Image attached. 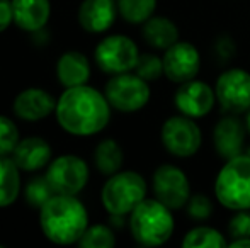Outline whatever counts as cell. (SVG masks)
Here are the masks:
<instances>
[{"instance_id":"6da1fadb","label":"cell","mask_w":250,"mask_h":248,"mask_svg":"<svg viewBox=\"0 0 250 248\" xmlns=\"http://www.w3.org/2000/svg\"><path fill=\"white\" fill-rule=\"evenodd\" d=\"M56 121L75 136L97 134L111 119L107 97L89 85L68 87L56 100Z\"/></svg>"},{"instance_id":"7a4b0ae2","label":"cell","mask_w":250,"mask_h":248,"mask_svg":"<svg viewBox=\"0 0 250 248\" xmlns=\"http://www.w3.org/2000/svg\"><path fill=\"white\" fill-rule=\"evenodd\" d=\"M40 211V223L44 236L58 245L79 243L89 228L87 209L75 195L55 194Z\"/></svg>"},{"instance_id":"3957f363","label":"cell","mask_w":250,"mask_h":248,"mask_svg":"<svg viewBox=\"0 0 250 248\" xmlns=\"http://www.w3.org/2000/svg\"><path fill=\"white\" fill-rule=\"evenodd\" d=\"M172 209L162 204L158 199H143L129 214V229L140 245H164L174 235Z\"/></svg>"},{"instance_id":"277c9868","label":"cell","mask_w":250,"mask_h":248,"mask_svg":"<svg viewBox=\"0 0 250 248\" xmlns=\"http://www.w3.org/2000/svg\"><path fill=\"white\" fill-rule=\"evenodd\" d=\"M214 195L230 211L250 209V155L227 160L214 180Z\"/></svg>"},{"instance_id":"5b68a950","label":"cell","mask_w":250,"mask_h":248,"mask_svg":"<svg viewBox=\"0 0 250 248\" xmlns=\"http://www.w3.org/2000/svg\"><path fill=\"white\" fill-rule=\"evenodd\" d=\"M143 199H146V182L133 170H119L109 175L101 192L102 206L109 214H131Z\"/></svg>"},{"instance_id":"8992f818","label":"cell","mask_w":250,"mask_h":248,"mask_svg":"<svg viewBox=\"0 0 250 248\" xmlns=\"http://www.w3.org/2000/svg\"><path fill=\"white\" fill-rule=\"evenodd\" d=\"M150 85L140 75L118 73L105 85V97L111 107L121 113H136L150 100Z\"/></svg>"},{"instance_id":"52a82bcc","label":"cell","mask_w":250,"mask_h":248,"mask_svg":"<svg viewBox=\"0 0 250 248\" xmlns=\"http://www.w3.org/2000/svg\"><path fill=\"white\" fill-rule=\"evenodd\" d=\"M97 66L104 73L118 75L135 70L140 58V51L136 43L128 36L112 34L107 36L97 44L94 53Z\"/></svg>"},{"instance_id":"ba28073f","label":"cell","mask_w":250,"mask_h":248,"mask_svg":"<svg viewBox=\"0 0 250 248\" xmlns=\"http://www.w3.org/2000/svg\"><path fill=\"white\" fill-rule=\"evenodd\" d=\"M160 139L170 155L177 158H189L199 152L203 133L192 117L181 114L165 121L160 131Z\"/></svg>"},{"instance_id":"9c48e42d","label":"cell","mask_w":250,"mask_h":248,"mask_svg":"<svg viewBox=\"0 0 250 248\" xmlns=\"http://www.w3.org/2000/svg\"><path fill=\"white\" fill-rule=\"evenodd\" d=\"M151 186H153L155 199H158L172 211L186 208L191 197V184L188 175L184 173V170L170 163L157 167L151 177Z\"/></svg>"},{"instance_id":"30bf717a","label":"cell","mask_w":250,"mask_h":248,"mask_svg":"<svg viewBox=\"0 0 250 248\" xmlns=\"http://www.w3.org/2000/svg\"><path fill=\"white\" fill-rule=\"evenodd\" d=\"M216 100L230 114H242L250 109V73L244 68L223 72L214 85Z\"/></svg>"},{"instance_id":"8fae6325","label":"cell","mask_w":250,"mask_h":248,"mask_svg":"<svg viewBox=\"0 0 250 248\" xmlns=\"http://www.w3.org/2000/svg\"><path fill=\"white\" fill-rule=\"evenodd\" d=\"M46 179L55 194L75 195L87 186L89 167L75 155H63L48 165Z\"/></svg>"},{"instance_id":"7c38bea8","label":"cell","mask_w":250,"mask_h":248,"mask_svg":"<svg viewBox=\"0 0 250 248\" xmlns=\"http://www.w3.org/2000/svg\"><path fill=\"white\" fill-rule=\"evenodd\" d=\"M164 75L174 83H184L196 78L201 68V55L198 48L189 41H177L165 50Z\"/></svg>"},{"instance_id":"4fadbf2b","label":"cell","mask_w":250,"mask_h":248,"mask_svg":"<svg viewBox=\"0 0 250 248\" xmlns=\"http://www.w3.org/2000/svg\"><path fill=\"white\" fill-rule=\"evenodd\" d=\"M214 102H216V92L213 87L196 78L179 83V89L175 90L174 95V104L179 113L192 119H199L209 114Z\"/></svg>"},{"instance_id":"5bb4252c","label":"cell","mask_w":250,"mask_h":248,"mask_svg":"<svg viewBox=\"0 0 250 248\" xmlns=\"http://www.w3.org/2000/svg\"><path fill=\"white\" fill-rule=\"evenodd\" d=\"M245 131H247V126H244L238 117H221L213 129V143L218 155L225 160L242 155L244 153Z\"/></svg>"},{"instance_id":"9a60e30c","label":"cell","mask_w":250,"mask_h":248,"mask_svg":"<svg viewBox=\"0 0 250 248\" xmlns=\"http://www.w3.org/2000/svg\"><path fill=\"white\" fill-rule=\"evenodd\" d=\"M118 12L116 0H83L79 9V22L87 33L99 34L114 24Z\"/></svg>"},{"instance_id":"2e32d148","label":"cell","mask_w":250,"mask_h":248,"mask_svg":"<svg viewBox=\"0 0 250 248\" xmlns=\"http://www.w3.org/2000/svg\"><path fill=\"white\" fill-rule=\"evenodd\" d=\"M56 109V100L43 89H26L14 100V113L24 121H41Z\"/></svg>"},{"instance_id":"e0dca14e","label":"cell","mask_w":250,"mask_h":248,"mask_svg":"<svg viewBox=\"0 0 250 248\" xmlns=\"http://www.w3.org/2000/svg\"><path fill=\"white\" fill-rule=\"evenodd\" d=\"M53 150L43 138L31 136L17 143L12 152V160L24 172H36L43 167L50 165Z\"/></svg>"},{"instance_id":"ac0fdd59","label":"cell","mask_w":250,"mask_h":248,"mask_svg":"<svg viewBox=\"0 0 250 248\" xmlns=\"http://www.w3.org/2000/svg\"><path fill=\"white\" fill-rule=\"evenodd\" d=\"M14 22L29 33L44 29L51 14L50 0H12Z\"/></svg>"},{"instance_id":"d6986e66","label":"cell","mask_w":250,"mask_h":248,"mask_svg":"<svg viewBox=\"0 0 250 248\" xmlns=\"http://www.w3.org/2000/svg\"><path fill=\"white\" fill-rule=\"evenodd\" d=\"M56 75L65 89L85 85L90 78V63L87 57L79 51H68L62 55L56 63Z\"/></svg>"},{"instance_id":"ffe728a7","label":"cell","mask_w":250,"mask_h":248,"mask_svg":"<svg viewBox=\"0 0 250 248\" xmlns=\"http://www.w3.org/2000/svg\"><path fill=\"white\" fill-rule=\"evenodd\" d=\"M143 38L150 46L165 51L179 41V29L168 17L151 16L143 22Z\"/></svg>"},{"instance_id":"44dd1931","label":"cell","mask_w":250,"mask_h":248,"mask_svg":"<svg viewBox=\"0 0 250 248\" xmlns=\"http://www.w3.org/2000/svg\"><path fill=\"white\" fill-rule=\"evenodd\" d=\"M21 169L7 156H0V208L10 206L21 191Z\"/></svg>"},{"instance_id":"7402d4cb","label":"cell","mask_w":250,"mask_h":248,"mask_svg":"<svg viewBox=\"0 0 250 248\" xmlns=\"http://www.w3.org/2000/svg\"><path fill=\"white\" fill-rule=\"evenodd\" d=\"M123 162H125V153L114 139H102L97 145L94 163L102 175H114L121 170Z\"/></svg>"},{"instance_id":"603a6c76","label":"cell","mask_w":250,"mask_h":248,"mask_svg":"<svg viewBox=\"0 0 250 248\" xmlns=\"http://www.w3.org/2000/svg\"><path fill=\"white\" fill-rule=\"evenodd\" d=\"M182 247L186 248H225L228 242L218 229L211 226H196L186 233L182 240Z\"/></svg>"},{"instance_id":"cb8c5ba5","label":"cell","mask_w":250,"mask_h":248,"mask_svg":"<svg viewBox=\"0 0 250 248\" xmlns=\"http://www.w3.org/2000/svg\"><path fill=\"white\" fill-rule=\"evenodd\" d=\"M121 17L129 24H143L153 16L157 0H116Z\"/></svg>"},{"instance_id":"d4e9b609","label":"cell","mask_w":250,"mask_h":248,"mask_svg":"<svg viewBox=\"0 0 250 248\" xmlns=\"http://www.w3.org/2000/svg\"><path fill=\"white\" fill-rule=\"evenodd\" d=\"M79 245L83 248H112L116 245L114 231L105 225L89 226L79 240Z\"/></svg>"},{"instance_id":"484cf974","label":"cell","mask_w":250,"mask_h":248,"mask_svg":"<svg viewBox=\"0 0 250 248\" xmlns=\"http://www.w3.org/2000/svg\"><path fill=\"white\" fill-rule=\"evenodd\" d=\"M55 195V191L48 182L46 175L44 177H34L27 182L26 186V201L31 208L41 209L48 201Z\"/></svg>"},{"instance_id":"4316f807","label":"cell","mask_w":250,"mask_h":248,"mask_svg":"<svg viewBox=\"0 0 250 248\" xmlns=\"http://www.w3.org/2000/svg\"><path fill=\"white\" fill-rule=\"evenodd\" d=\"M135 72L136 75H140L146 82H153V80L160 78L164 75V60L151 53L140 55L138 63L135 66Z\"/></svg>"},{"instance_id":"83f0119b","label":"cell","mask_w":250,"mask_h":248,"mask_svg":"<svg viewBox=\"0 0 250 248\" xmlns=\"http://www.w3.org/2000/svg\"><path fill=\"white\" fill-rule=\"evenodd\" d=\"M19 143V129L10 117L0 116V156H7Z\"/></svg>"},{"instance_id":"f1b7e54d","label":"cell","mask_w":250,"mask_h":248,"mask_svg":"<svg viewBox=\"0 0 250 248\" xmlns=\"http://www.w3.org/2000/svg\"><path fill=\"white\" fill-rule=\"evenodd\" d=\"M186 209H188V214L191 216L196 221H204L208 219L211 214H213V202L209 201V197L204 194H194L189 197L188 204H186Z\"/></svg>"},{"instance_id":"f546056e","label":"cell","mask_w":250,"mask_h":248,"mask_svg":"<svg viewBox=\"0 0 250 248\" xmlns=\"http://www.w3.org/2000/svg\"><path fill=\"white\" fill-rule=\"evenodd\" d=\"M237 214L228 223V233L233 240L250 236V209L245 211H235ZM230 243V242H228Z\"/></svg>"},{"instance_id":"4dcf8cb0","label":"cell","mask_w":250,"mask_h":248,"mask_svg":"<svg viewBox=\"0 0 250 248\" xmlns=\"http://www.w3.org/2000/svg\"><path fill=\"white\" fill-rule=\"evenodd\" d=\"M14 20L12 2L10 0H0V33L5 31Z\"/></svg>"},{"instance_id":"1f68e13d","label":"cell","mask_w":250,"mask_h":248,"mask_svg":"<svg viewBox=\"0 0 250 248\" xmlns=\"http://www.w3.org/2000/svg\"><path fill=\"white\" fill-rule=\"evenodd\" d=\"M228 247H231V248H238V247H250V236H245V238L231 240V242L228 243Z\"/></svg>"},{"instance_id":"d6a6232c","label":"cell","mask_w":250,"mask_h":248,"mask_svg":"<svg viewBox=\"0 0 250 248\" xmlns=\"http://www.w3.org/2000/svg\"><path fill=\"white\" fill-rule=\"evenodd\" d=\"M245 126H247V131L250 133V109H249V114H247V119H245Z\"/></svg>"}]
</instances>
